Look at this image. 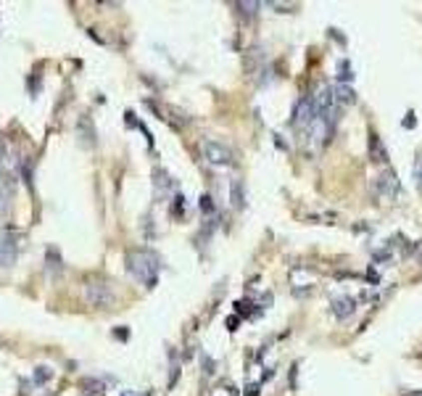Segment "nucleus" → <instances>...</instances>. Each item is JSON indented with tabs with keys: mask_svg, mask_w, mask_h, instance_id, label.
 Segmentation results:
<instances>
[{
	"mask_svg": "<svg viewBox=\"0 0 422 396\" xmlns=\"http://www.w3.org/2000/svg\"><path fill=\"white\" fill-rule=\"evenodd\" d=\"M127 270L135 280H140L145 288H153L156 280H159V256L145 251V248H137V251H130L127 254Z\"/></svg>",
	"mask_w": 422,
	"mask_h": 396,
	"instance_id": "1",
	"label": "nucleus"
},
{
	"mask_svg": "<svg viewBox=\"0 0 422 396\" xmlns=\"http://www.w3.org/2000/svg\"><path fill=\"white\" fill-rule=\"evenodd\" d=\"M82 296H85V301L90 304V307H98V309H108L116 304V293L108 283L103 280H90L85 283V288H82Z\"/></svg>",
	"mask_w": 422,
	"mask_h": 396,
	"instance_id": "2",
	"label": "nucleus"
},
{
	"mask_svg": "<svg viewBox=\"0 0 422 396\" xmlns=\"http://www.w3.org/2000/svg\"><path fill=\"white\" fill-rule=\"evenodd\" d=\"M201 151H204V159L211 164V167H230V164L235 161V153L219 140H204L201 143Z\"/></svg>",
	"mask_w": 422,
	"mask_h": 396,
	"instance_id": "3",
	"label": "nucleus"
},
{
	"mask_svg": "<svg viewBox=\"0 0 422 396\" xmlns=\"http://www.w3.org/2000/svg\"><path fill=\"white\" fill-rule=\"evenodd\" d=\"M19 254V235L13 230H3L0 233V267H11Z\"/></svg>",
	"mask_w": 422,
	"mask_h": 396,
	"instance_id": "4",
	"label": "nucleus"
},
{
	"mask_svg": "<svg viewBox=\"0 0 422 396\" xmlns=\"http://www.w3.org/2000/svg\"><path fill=\"white\" fill-rule=\"evenodd\" d=\"M375 188H378V193L380 196H385V198H393V196H399L401 193V185H399V180H396V174H380L378 177V182H375Z\"/></svg>",
	"mask_w": 422,
	"mask_h": 396,
	"instance_id": "5",
	"label": "nucleus"
},
{
	"mask_svg": "<svg viewBox=\"0 0 422 396\" xmlns=\"http://www.w3.org/2000/svg\"><path fill=\"white\" fill-rule=\"evenodd\" d=\"M354 315V299H338L335 301V317L338 320H346V317H351Z\"/></svg>",
	"mask_w": 422,
	"mask_h": 396,
	"instance_id": "6",
	"label": "nucleus"
},
{
	"mask_svg": "<svg viewBox=\"0 0 422 396\" xmlns=\"http://www.w3.org/2000/svg\"><path fill=\"white\" fill-rule=\"evenodd\" d=\"M370 153H372V161H385V159H388V153L380 151L378 135H370Z\"/></svg>",
	"mask_w": 422,
	"mask_h": 396,
	"instance_id": "7",
	"label": "nucleus"
},
{
	"mask_svg": "<svg viewBox=\"0 0 422 396\" xmlns=\"http://www.w3.org/2000/svg\"><path fill=\"white\" fill-rule=\"evenodd\" d=\"M415 180H417V188L422 190V153L415 159Z\"/></svg>",
	"mask_w": 422,
	"mask_h": 396,
	"instance_id": "8",
	"label": "nucleus"
},
{
	"mask_svg": "<svg viewBox=\"0 0 422 396\" xmlns=\"http://www.w3.org/2000/svg\"><path fill=\"white\" fill-rule=\"evenodd\" d=\"M122 396H137V394H132V391H127V394H122Z\"/></svg>",
	"mask_w": 422,
	"mask_h": 396,
	"instance_id": "9",
	"label": "nucleus"
}]
</instances>
